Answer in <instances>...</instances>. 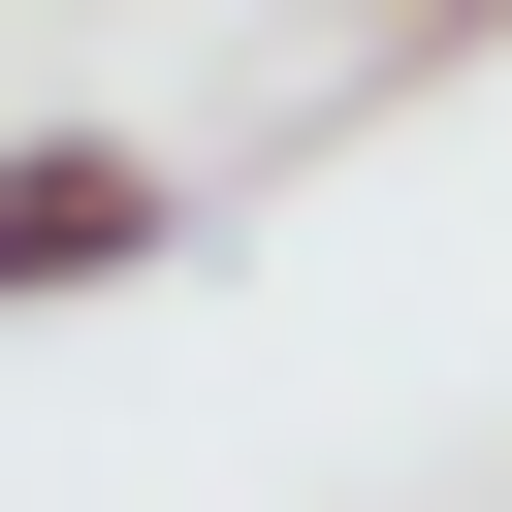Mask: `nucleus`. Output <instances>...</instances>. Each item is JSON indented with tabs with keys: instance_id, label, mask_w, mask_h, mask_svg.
Segmentation results:
<instances>
[{
	"instance_id": "2",
	"label": "nucleus",
	"mask_w": 512,
	"mask_h": 512,
	"mask_svg": "<svg viewBox=\"0 0 512 512\" xmlns=\"http://www.w3.org/2000/svg\"><path fill=\"white\" fill-rule=\"evenodd\" d=\"M448 32H512V0H384V64H448Z\"/></svg>"
},
{
	"instance_id": "1",
	"label": "nucleus",
	"mask_w": 512,
	"mask_h": 512,
	"mask_svg": "<svg viewBox=\"0 0 512 512\" xmlns=\"http://www.w3.org/2000/svg\"><path fill=\"white\" fill-rule=\"evenodd\" d=\"M160 256H192V160H160V128H32V160H0V320L160 288Z\"/></svg>"
}]
</instances>
